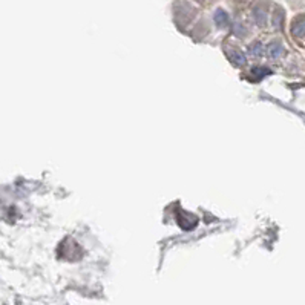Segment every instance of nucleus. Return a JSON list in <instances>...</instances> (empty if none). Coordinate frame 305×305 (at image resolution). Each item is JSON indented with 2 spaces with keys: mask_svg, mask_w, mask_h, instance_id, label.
Listing matches in <instances>:
<instances>
[{
  "mask_svg": "<svg viewBox=\"0 0 305 305\" xmlns=\"http://www.w3.org/2000/svg\"><path fill=\"white\" fill-rule=\"evenodd\" d=\"M268 51H270V56L271 57H275V58H278L282 52H284V49H282V46H279V45H271L270 48H268Z\"/></svg>",
  "mask_w": 305,
  "mask_h": 305,
  "instance_id": "obj_1",
  "label": "nucleus"
},
{
  "mask_svg": "<svg viewBox=\"0 0 305 305\" xmlns=\"http://www.w3.org/2000/svg\"><path fill=\"white\" fill-rule=\"evenodd\" d=\"M251 54H253V56H259L261 54V45H255V48L251 49Z\"/></svg>",
  "mask_w": 305,
  "mask_h": 305,
  "instance_id": "obj_2",
  "label": "nucleus"
}]
</instances>
